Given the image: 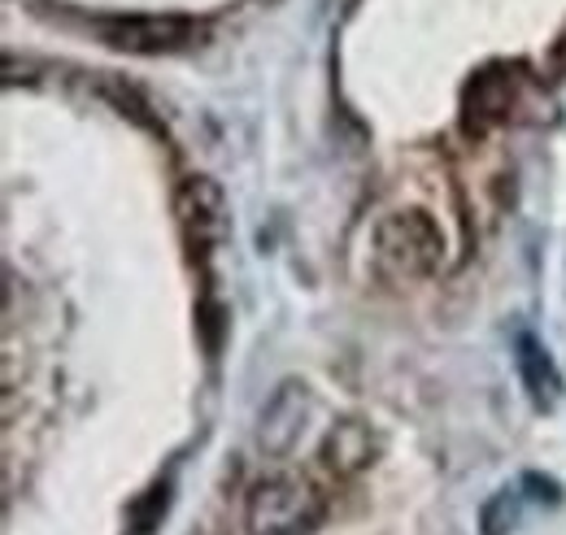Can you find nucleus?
I'll return each mask as SVG.
<instances>
[{
	"mask_svg": "<svg viewBox=\"0 0 566 535\" xmlns=\"http://www.w3.org/2000/svg\"><path fill=\"white\" fill-rule=\"evenodd\" d=\"M323 518V496L296 479H266L249 492L244 532L249 535H310Z\"/></svg>",
	"mask_w": 566,
	"mask_h": 535,
	"instance_id": "obj_1",
	"label": "nucleus"
},
{
	"mask_svg": "<svg viewBox=\"0 0 566 535\" xmlns=\"http://www.w3.org/2000/svg\"><path fill=\"white\" fill-rule=\"evenodd\" d=\"M440 227L419 213V209H401V213H388L375 231V258L388 274H427V270L440 262Z\"/></svg>",
	"mask_w": 566,
	"mask_h": 535,
	"instance_id": "obj_2",
	"label": "nucleus"
},
{
	"mask_svg": "<svg viewBox=\"0 0 566 535\" xmlns=\"http://www.w3.org/2000/svg\"><path fill=\"white\" fill-rule=\"evenodd\" d=\"M310 413H314V397H310V388L301 384V379H287L275 388V397L266 401L262 409V418H258V449L266 453V458H292V449L301 444V436H305V422H310Z\"/></svg>",
	"mask_w": 566,
	"mask_h": 535,
	"instance_id": "obj_3",
	"label": "nucleus"
},
{
	"mask_svg": "<svg viewBox=\"0 0 566 535\" xmlns=\"http://www.w3.org/2000/svg\"><path fill=\"white\" fill-rule=\"evenodd\" d=\"M101 31L114 49L127 53H175L197 40V27L184 18H114Z\"/></svg>",
	"mask_w": 566,
	"mask_h": 535,
	"instance_id": "obj_4",
	"label": "nucleus"
},
{
	"mask_svg": "<svg viewBox=\"0 0 566 535\" xmlns=\"http://www.w3.org/2000/svg\"><path fill=\"white\" fill-rule=\"evenodd\" d=\"M179 222H184V235L197 253H210L213 244L227 235V201L210 179L197 175L179 188Z\"/></svg>",
	"mask_w": 566,
	"mask_h": 535,
	"instance_id": "obj_5",
	"label": "nucleus"
},
{
	"mask_svg": "<svg viewBox=\"0 0 566 535\" xmlns=\"http://www.w3.org/2000/svg\"><path fill=\"white\" fill-rule=\"evenodd\" d=\"M318 462H323L327 474H336V479H354V474H361V470L375 462V436H370V427L357 422V418L336 422V427L327 431L323 449H318Z\"/></svg>",
	"mask_w": 566,
	"mask_h": 535,
	"instance_id": "obj_6",
	"label": "nucleus"
},
{
	"mask_svg": "<svg viewBox=\"0 0 566 535\" xmlns=\"http://www.w3.org/2000/svg\"><path fill=\"white\" fill-rule=\"evenodd\" d=\"M514 105V78L501 74V70H489L471 83L467 92V123L471 127H489V123H501Z\"/></svg>",
	"mask_w": 566,
	"mask_h": 535,
	"instance_id": "obj_7",
	"label": "nucleus"
},
{
	"mask_svg": "<svg viewBox=\"0 0 566 535\" xmlns=\"http://www.w3.org/2000/svg\"><path fill=\"white\" fill-rule=\"evenodd\" d=\"M514 348H518V353H514V361H518V375H523V384H527L532 401L554 405V397H558V375H554L549 353H545L532 335H518V344H514Z\"/></svg>",
	"mask_w": 566,
	"mask_h": 535,
	"instance_id": "obj_8",
	"label": "nucleus"
},
{
	"mask_svg": "<svg viewBox=\"0 0 566 535\" xmlns=\"http://www.w3.org/2000/svg\"><path fill=\"white\" fill-rule=\"evenodd\" d=\"M518 518H523V492L518 487H501L493 501L484 505L480 527H484V535H510L518 527Z\"/></svg>",
	"mask_w": 566,
	"mask_h": 535,
	"instance_id": "obj_9",
	"label": "nucleus"
}]
</instances>
